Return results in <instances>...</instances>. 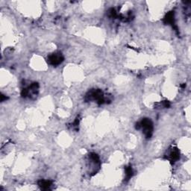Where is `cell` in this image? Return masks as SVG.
Here are the masks:
<instances>
[{
	"label": "cell",
	"mask_w": 191,
	"mask_h": 191,
	"mask_svg": "<svg viewBox=\"0 0 191 191\" xmlns=\"http://www.w3.org/2000/svg\"><path fill=\"white\" fill-rule=\"evenodd\" d=\"M38 185L43 190H48L52 186V181H48V180H41L38 182Z\"/></svg>",
	"instance_id": "cell-5"
},
{
	"label": "cell",
	"mask_w": 191,
	"mask_h": 191,
	"mask_svg": "<svg viewBox=\"0 0 191 191\" xmlns=\"http://www.w3.org/2000/svg\"><path fill=\"white\" fill-rule=\"evenodd\" d=\"M164 23L167 25H174L175 23V17L174 13L173 11L169 12L167 15L165 16L164 19Z\"/></svg>",
	"instance_id": "cell-4"
},
{
	"label": "cell",
	"mask_w": 191,
	"mask_h": 191,
	"mask_svg": "<svg viewBox=\"0 0 191 191\" xmlns=\"http://www.w3.org/2000/svg\"><path fill=\"white\" fill-rule=\"evenodd\" d=\"M136 128L142 129L143 133L144 134L145 137H146V138H150V137H152V134L153 132V124L150 119L145 118L140 123H137Z\"/></svg>",
	"instance_id": "cell-1"
},
{
	"label": "cell",
	"mask_w": 191,
	"mask_h": 191,
	"mask_svg": "<svg viewBox=\"0 0 191 191\" xmlns=\"http://www.w3.org/2000/svg\"><path fill=\"white\" fill-rule=\"evenodd\" d=\"M169 160H170L172 162H176L179 159L180 153L178 148H173V149L171 150L169 154Z\"/></svg>",
	"instance_id": "cell-3"
},
{
	"label": "cell",
	"mask_w": 191,
	"mask_h": 191,
	"mask_svg": "<svg viewBox=\"0 0 191 191\" xmlns=\"http://www.w3.org/2000/svg\"><path fill=\"white\" fill-rule=\"evenodd\" d=\"M133 175V170H132V167H128L125 168V176H126V180H129L131 177Z\"/></svg>",
	"instance_id": "cell-6"
},
{
	"label": "cell",
	"mask_w": 191,
	"mask_h": 191,
	"mask_svg": "<svg viewBox=\"0 0 191 191\" xmlns=\"http://www.w3.org/2000/svg\"><path fill=\"white\" fill-rule=\"evenodd\" d=\"M48 61L49 63L53 66H58L61 64L63 61V57L61 52H55L49 56Z\"/></svg>",
	"instance_id": "cell-2"
}]
</instances>
